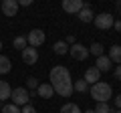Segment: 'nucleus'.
Returning <instances> with one entry per match:
<instances>
[{
    "label": "nucleus",
    "instance_id": "10",
    "mask_svg": "<svg viewBox=\"0 0 121 113\" xmlns=\"http://www.w3.org/2000/svg\"><path fill=\"white\" fill-rule=\"evenodd\" d=\"M2 12H4V16H16L18 0H4L2 2Z\"/></svg>",
    "mask_w": 121,
    "mask_h": 113
},
{
    "label": "nucleus",
    "instance_id": "15",
    "mask_svg": "<svg viewBox=\"0 0 121 113\" xmlns=\"http://www.w3.org/2000/svg\"><path fill=\"white\" fill-rule=\"evenodd\" d=\"M10 93H12V87H10L6 81H0V103L6 99H10Z\"/></svg>",
    "mask_w": 121,
    "mask_h": 113
},
{
    "label": "nucleus",
    "instance_id": "17",
    "mask_svg": "<svg viewBox=\"0 0 121 113\" xmlns=\"http://www.w3.org/2000/svg\"><path fill=\"white\" fill-rule=\"evenodd\" d=\"M52 51H55V55H67L69 52V44L65 40H59V43L52 44Z\"/></svg>",
    "mask_w": 121,
    "mask_h": 113
},
{
    "label": "nucleus",
    "instance_id": "5",
    "mask_svg": "<svg viewBox=\"0 0 121 113\" xmlns=\"http://www.w3.org/2000/svg\"><path fill=\"white\" fill-rule=\"evenodd\" d=\"M44 40H47V36H44V32L40 30V28H35V30H30L28 35H26V43H28V47H32V48L40 47Z\"/></svg>",
    "mask_w": 121,
    "mask_h": 113
},
{
    "label": "nucleus",
    "instance_id": "14",
    "mask_svg": "<svg viewBox=\"0 0 121 113\" xmlns=\"http://www.w3.org/2000/svg\"><path fill=\"white\" fill-rule=\"evenodd\" d=\"M109 61L121 65V47L119 44H113V47L109 48Z\"/></svg>",
    "mask_w": 121,
    "mask_h": 113
},
{
    "label": "nucleus",
    "instance_id": "24",
    "mask_svg": "<svg viewBox=\"0 0 121 113\" xmlns=\"http://www.w3.org/2000/svg\"><path fill=\"white\" fill-rule=\"evenodd\" d=\"M2 113H20V107L8 103V105H4V107H2Z\"/></svg>",
    "mask_w": 121,
    "mask_h": 113
},
{
    "label": "nucleus",
    "instance_id": "7",
    "mask_svg": "<svg viewBox=\"0 0 121 113\" xmlns=\"http://www.w3.org/2000/svg\"><path fill=\"white\" fill-rule=\"evenodd\" d=\"M69 55L73 56L75 61H87V56H89V48H85L83 44L75 43L73 47H69Z\"/></svg>",
    "mask_w": 121,
    "mask_h": 113
},
{
    "label": "nucleus",
    "instance_id": "20",
    "mask_svg": "<svg viewBox=\"0 0 121 113\" xmlns=\"http://www.w3.org/2000/svg\"><path fill=\"white\" fill-rule=\"evenodd\" d=\"M14 48H18V51H24L26 47H28V43H26V36H16V39L12 40Z\"/></svg>",
    "mask_w": 121,
    "mask_h": 113
},
{
    "label": "nucleus",
    "instance_id": "8",
    "mask_svg": "<svg viewBox=\"0 0 121 113\" xmlns=\"http://www.w3.org/2000/svg\"><path fill=\"white\" fill-rule=\"evenodd\" d=\"M20 56L22 61H24V65H36V61H39V51L32 47H26L24 51H20Z\"/></svg>",
    "mask_w": 121,
    "mask_h": 113
},
{
    "label": "nucleus",
    "instance_id": "3",
    "mask_svg": "<svg viewBox=\"0 0 121 113\" xmlns=\"http://www.w3.org/2000/svg\"><path fill=\"white\" fill-rule=\"evenodd\" d=\"M10 99H12V105L24 107V105H28V101H30V93L26 91L24 87H16V89H12V93H10Z\"/></svg>",
    "mask_w": 121,
    "mask_h": 113
},
{
    "label": "nucleus",
    "instance_id": "11",
    "mask_svg": "<svg viewBox=\"0 0 121 113\" xmlns=\"http://www.w3.org/2000/svg\"><path fill=\"white\" fill-rule=\"evenodd\" d=\"M111 65H113V63L109 61V56H105V55H101V56H97V63H95V69L99 71V73H107V71H111Z\"/></svg>",
    "mask_w": 121,
    "mask_h": 113
},
{
    "label": "nucleus",
    "instance_id": "27",
    "mask_svg": "<svg viewBox=\"0 0 121 113\" xmlns=\"http://www.w3.org/2000/svg\"><path fill=\"white\" fill-rule=\"evenodd\" d=\"M113 28H115L117 32H121V20H115V22H113Z\"/></svg>",
    "mask_w": 121,
    "mask_h": 113
},
{
    "label": "nucleus",
    "instance_id": "28",
    "mask_svg": "<svg viewBox=\"0 0 121 113\" xmlns=\"http://www.w3.org/2000/svg\"><path fill=\"white\" fill-rule=\"evenodd\" d=\"M115 79L121 81V65H117V69H115Z\"/></svg>",
    "mask_w": 121,
    "mask_h": 113
},
{
    "label": "nucleus",
    "instance_id": "26",
    "mask_svg": "<svg viewBox=\"0 0 121 113\" xmlns=\"http://www.w3.org/2000/svg\"><path fill=\"white\" fill-rule=\"evenodd\" d=\"M32 4V0H20V2H18V8H20V6H30Z\"/></svg>",
    "mask_w": 121,
    "mask_h": 113
},
{
    "label": "nucleus",
    "instance_id": "29",
    "mask_svg": "<svg viewBox=\"0 0 121 113\" xmlns=\"http://www.w3.org/2000/svg\"><path fill=\"white\" fill-rule=\"evenodd\" d=\"M115 109H121V95L115 97Z\"/></svg>",
    "mask_w": 121,
    "mask_h": 113
},
{
    "label": "nucleus",
    "instance_id": "23",
    "mask_svg": "<svg viewBox=\"0 0 121 113\" xmlns=\"http://www.w3.org/2000/svg\"><path fill=\"white\" fill-rule=\"evenodd\" d=\"M26 87L32 89V91H36V89H39V79L36 77H28L26 79Z\"/></svg>",
    "mask_w": 121,
    "mask_h": 113
},
{
    "label": "nucleus",
    "instance_id": "31",
    "mask_svg": "<svg viewBox=\"0 0 121 113\" xmlns=\"http://www.w3.org/2000/svg\"><path fill=\"white\" fill-rule=\"evenodd\" d=\"M113 113H121V109H113Z\"/></svg>",
    "mask_w": 121,
    "mask_h": 113
},
{
    "label": "nucleus",
    "instance_id": "32",
    "mask_svg": "<svg viewBox=\"0 0 121 113\" xmlns=\"http://www.w3.org/2000/svg\"><path fill=\"white\" fill-rule=\"evenodd\" d=\"M0 51H2V40H0Z\"/></svg>",
    "mask_w": 121,
    "mask_h": 113
},
{
    "label": "nucleus",
    "instance_id": "1",
    "mask_svg": "<svg viewBox=\"0 0 121 113\" xmlns=\"http://www.w3.org/2000/svg\"><path fill=\"white\" fill-rule=\"evenodd\" d=\"M48 77H51V87L56 95L71 97V93H73V79H71V73L67 67H63V65L52 67Z\"/></svg>",
    "mask_w": 121,
    "mask_h": 113
},
{
    "label": "nucleus",
    "instance_id": "33",
    "mask_svg": "<svg viewBox=\"0 0 121 113\" xmlns=\"http://www.w3.org/2000/svg\"><path fill=\"white\" fill-rule=\"evenodd\" d=\"M119 16H121V8H119Z\"/></svg>",
    "mask_w": 121,
    "mask_h": 113
},
{
    "label": "nucleus",
    "instance_id": "6",
    "mask_svg": "<svg viewBox=\"0 0 121 113\" xmlns=\"http://www.w3.org/2000/svg\"><path fill=\"white\" fill-rule=\"evenodd\" d=\"M87 2H83V0H63V10L69 14H79L83 8H85Z\"/></svg>",
    "mask_w": 121,
    "mask_h": 113
},
{
    "label": "nucleus",
    "instance_id": "13",
    "mask_svg": "<svg viewBox=\"0 0 121 113\" xmlns=\"http://www.w3.org/2000/svg\"><path fill=\"white\" fill-rule=\"evenodd\" d=\"M36 93H39V97H43V99H51V97L55 95V91H52V87H51V83H43V85H39Z\"/></svg>",
    "mask_w": 121,
    "mask_h": 113
},
{
    "label": "nucleus",
    "instance_id": "18",
    "mask_svg": "<svg viewBox=\"0 0 121 113\" xmlns=\"http://www.w3.org/2000/svg\"><path fill=\"white\" fill-rule=\"evenodd\" d=\"M60 113H83V111L77 103H65L60 107Z\"/></svg>",
    "mask_w": 121,
    "mask_h": 113
},
{
    "label": "nucleus",
    "instance_id": "21",
    "mask_svg": "<svg viewBox=\"0 0 121 113\" xmlns=\"http://www.w3.org/2000/svg\"><path fill=\"white\" fill-rule=\"evenodd\" d=\"M87 89H89V85H87L83 79H79V81H75L73 83V91H79V93H85Z\"/></svg>",
    "mask_w": 121,
    "mask_h": 113
},
{
    "label": "nucleus",
    "instance_id": "30",
    "mask_svg": "<svg viewBox=\"0 0 121 113\" xmlns=\"http://www.w3.org/2000/svg\"><path fill=\"white\" fill-rule=\"evenodd\" d=\"M85 113H95V111H93V109H87V111Z\"/></svg>",
    "mask_w": 121,
    "mask_h": 113
},
{
    "label": "nucleus",
    "instance_id": "2",
    "mask_svg": "<svg viewBox=\"0 0 121 113\" xmlns=\"http://www.w3.org/2000/svg\"><path fill=\"white\" fill-rule=\"evenodd\" d=\"M91 97L97 101V103H107L109 99L113 97V89L109 83H95V85H91Z\"/></svg>",
    "mask_w": 121,
    "mask_h": 113
},
{
    "label": "nucleus",
    "instance_id": "4",
    "mask_svg": "<svg viewBox=\"0 0 121 113\" xmlns=\"http://www.w3.org/2000/svg\"><path fill=\"white\" fill-rule=\"evenodd\" d=\"M93 22H95V26L99 28V30H107V28H113L115 18H113V14H109V12H101V14H95Z\"/></svg>",
    "mask_w": 121,
    "mask_h": 113
},
{
    "label": "nucleus",
    "instance_id": "34",
    "mask_svg": "<svg viewBox=\"0 0 121 113\" xmlns=\"http://www.w3.org/2000/svg\"><path fill=\"white\" fill-rule=\"evenodd\" d=\"M0 109H2V103H0Z\"/></svg>",
    "mask_w": 121,
    "mask_h": 113
},
{
    "label": "nucleus",
    "instance_id": "9",
    "mask_svg": "<svg viewBox=\"0 0 121 113\" xmlns=\"http://www.w3.org/2000/svg\"><path fill=\"white\" fill-rule=\"evenodd\" d=\"M83 81H85L87 85H95V83L101 81V73L95 69V67H89V69L85 71V77H83Z\"/></svg>",
    "mask_w": 121,
    "mask_h": 113
},
{
    "label": "nucleus",
    "instance_id": "19",
    "mask_svg": "<svg viewBox=\"0 0 121 113\" xmlns=\"http://www.w3.org/2000/svg\"><path fill=\"white\" fill-rule=\"evenodd\" d=\"M103 51H105V47L101 43H93L89 47V55H95V56H101V55H103Z\"/></svg>",
    "mask_w": 121,
    "mask_h": 113
},
{
    "label": "nucleus",
    "instance_id": "22",
    "mask_svg": "<svg viewBox=\"0 0 121 113\" xmlns=\"http://www.w3.org/2000/svg\"><path fill=\"white\" fill-rule=\"evenodd\" d=\"M93 111L95 113H113V109L109 107V103H97V107Z\"/></svg>",
    "mask_w": 121,
    "mask_h": 113
},
{
    "label": "nucleus",
    "instance_id": "12",
    "mask_svg": "<svg viewBox=\"0 0 121 113\" xmlns=\"http://www.w3.org/2000/svg\"><path fill=\"white\" fill-rule=\"evenodd\" d=\"M79 20L81 22H93V18H95V12H93V8H91V4H85V8L81 10V12L77 14Z\"/></svg>",
    "mask_w": 121,
    "mask_h": 113
},
{
    "label": "nucleus",
    "instance_id": "16",
    "mask_svg": "<svg viewBox=\"0 0 121 113\" xmlns=\"http://www.w3.org/2000/svg\"><path fill=\"white\" fill-rule=\"evenodd\" d=\"M10 69H12V63H10V59H8V56H4V55H0V75L10 73Z\"/></svg>",
    "mask_w": 121,
    "mask_h": 113
},
{
    "label": "nucleus",
    "instance_id": "25",
    "mask_svg": "<svg viewBox=\"0 0 121 113\" xmlns=\"http://www.w3.org/2000/svg\"><path fill=\"white\" fill-rule=\"evenodd\" d=\"M20 113H36V109H35V107H32V105L28 103V105H24V107L20 109Z\"/></svg>",
    "mask_w": 121,
    "mask_h": 113
}]
</instances>
